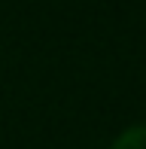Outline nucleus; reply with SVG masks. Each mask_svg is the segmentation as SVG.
Instances as JSON below:
<instances>
[{
  "mask_svg": "<svg viewBox=\"0 0 146 149\" xmlns=\"http://www.w3.org/2000/svg\"><path fill=\"white\" fill-rule=\"evenodd\" d=\"M110 149H146V125H131L113 140Z\"/></svg>",
  "mask_w": 146,
  "mask_h": 149,
  "instance_id": "f257e3e1",
  "label": "nucleus"
}]
</instances>
